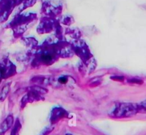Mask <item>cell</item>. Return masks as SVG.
Instances as JSON below:
<instances>
[{
	"mask_svg": "<svg viewBox=\"0 0 146 135\" xmlns=\"http://www.w3.org/2000/svg\"><path fill=\"white\" fill-rule=\"evenodd\" d=\"M56 29L57 28L55 29V25L54 24L53 22H50V21H44V22H41L37 27V32L40 34H42L50 33Z\"/></svg>",
	"mask_w": 146,
	"mask_h": 135,
	"instance_id": "obj_8",
	"label": "cell"
},
{
	"mask_svg": "<svg viewBox=\"0 0 146 135\" xmlns=\"http://www.w3.org/2000/svg\"><path fill=\"white\" fill-rule=\"evenodd\" d=\"M137 109L138 113L146 114V99L137 104Z\"/></svg>",
	"mask_w": 146,
	"mask_h": 135,
	"instance_id": "obj_14",
	"label": "cell"
},
{
	"mask_svg": "<svg viewBox=\"0 0 146 135\" xmlns=\"http://www.w3.org/2000/svg\"><path fill=\"white\" fill-rule=\"evenodd\" d=\"M14 123V118L12 115H9L0 125V135H4L7 131L9 130Z\"/></svg>",
	"mask_w": 146,
	"mask_h": 135,
	"instance_id": "obj_9",
	"label": "cell"
},
{
	"mask_svg": "<svg viewBox=\"0 0 146 135\" xmlns=\"http://www.w3.org/2000/svg\"><path fill=\"white\" fill-rule=\"evenodd\" d=\"M67 116H68V112L63 108L57 107H54L52 110L50 120L52 124H54Z\"/></svg>",
	"mask_w": 146,
	"mask_h": 135,
	"instance_id": "obj_7",
	"label": "cell"
},
{
	"mask_svg": "<svg viewBox=\"0 0 146 135\" xmlns=\"http://www.w3.org/2000/svg\"><path fill=\"white\" fill-rule=\"evenodd\" d=\"M53 46L59 57L68 58L72 57L75 54L71 44L67 43L64 41H58L57 43L53 44Z\"/></svg>",
	"mask_w": 146,
	"mask_h": 135,
	"instance_id": "obj_4",
	"label": "cell"
},
{
	"mask_svg": "<svg viewBox=\"0 0 146 135\" xmlns=\"http://www.w3.org/2000/svg\"><path fill=\"white\" fill-rule=\"evenodd\" d=\"M24 42H25V44H26L27 46H28V47H36V46H37V42H36V40H35L34 38H25V39H24Z\"/></svg>",
	"mask_w": 146,
	"mask_h": 135,
	"instance_id": "obj_12",
	"label": "cell"
},
{
	"mask_svg": "<svg viewBox=\"0 0 146 135\" xmlns=\"http://www.w3.org/2000/svg\"><path fill=\"white\" fill-rule=\"evenodd\" d=\"M128 81L130 83H135V84H143V81L140 79H129Z\"/></svg>",
	"mask_w": 146,
	"mask_h": 135,
	"instance_id": "obj_17",
	"label": "cell"
},
{
	"mask_svg": "<svg viewBox=\"0 0 146 135\" xmlns=\"http://www.w3.org/2000/svg\"><path fill=\"white\" fill-rule=\"evenodd\" d=\"M138 114L137 104L130 102H120L115 105L110 112V116L116 119L131 117Z\"/></svg>",
	"mask_w": 146,
	"mask_h": 135,
	"instance_id": "obj_2",
	"label": "cell"
},
{
	"mask_svg": "<svg viewBox=\"0 0 146 135\" xmlns=\"http://www.w3.org/2000/svg\"><path fill=\"white\" fill-rule=\"evenodd\" d=\"M2 79H3L2 78V77H1V74H0V84H1V82H2Z\"/></svg>",
	"mask_w": 146,
	"mask_h": 135,
	"instance_id": "obj_18",
	"label": "cell"
},
{
	"mask_svg": "<svg viewBox=\"0 0 146 135\" xmlns=\"http://www.w3.org/2000/svg\"><path fill=\"white\" fill-rule=\"evenodd\" d=\"M17 73V67L9 59L5 58L0 62V74L3 79L9 78Z\"/></svg>",
	"mask_w": 146,
	"mask_h": 135,
	"instance_id": "obj_5",
	"label": "cell"
},
{
	"mask_svg": "<svg viewBox=\"0 0 146 135\" xmlns=\"http://www.w3.org/2000/svg\"><path fill=\"white\" fill-rule=\"evenodd\" d=\"M21 128H22V124L19 119L16 121L15 125H14L13 128H12V132H11V135H19V131H20Z\"/></svg>",
	"mask_w": 146,
	"mask_h": 135,
	"instance_id": "obj_11",
	"label": "cell"
},
{
	"mask_svg": "<svg viewBox=\"0 0 146 135\" xmlns=\"http://www.w3.org/2000/svg\"><path fill=\"white\" fill-rule=\"evenodd\" d=\"M71 44L72 46L75 54H77L81 59L84 64H87L88 67L92 68L91 64H92V59L93 57H92L90 50L86 43L84 41L78 39L73 41L72 44Z\"/></svg>",
	"mask_w": 146,
	"mask_h": 135,
	"instance_id": "obj_3",
	"label": "cell"
},
{
	"mask_svg": "<svg viewBox=\"0 0 146 135\" xmlns=\"http://www.w3.org/2000/svg\"><path fill=\"white\" fill-rule=\"evenodd\" d=\"M42 95L38 92L36 90L33 88V87L30 88V91L25 96L23 97L22 101H21V105L25 107L27 103H32V102L40 101L41 99Z\"/></svg>",
	"mask_w": 146,
	"mask_h": 135,
	"instance_id": "obj_6",
	"label": "cell"
},
{
	"mask_svg": "<svg viewBox=\"0 0 146 135\" xmlns=\"http://www.w3.org/2000/svg\"><path fill=\"white\" fill-rule=\"evenodd\" d=\"M67 135H70V134H67Z\"/></svg>",
	"mask_w": 146,
	"mask_h": 135,
	"instance_id": "obj_19",
	"label": "cell"
},
{
	"mask_svg": "<svg viewBox=\"0 0 146 135\" xmlns=\"http://www.w3.org/2000/svg\"><path fill=\"white\" fill-rule=\"evenodd\" d=\"M69 78L68 76H61L58 77L57 81L60 84H66L69 82Z\"/></svg>",
	"mask_w": 146,
	"mask_h": 135,
	"instance_id": "obj_15",
	"label": "cell"
},
{
	"mask_svg": "<svg viewBox=\"0 0 146 135\" xmlns=\"http://www.w3.org/2000/svg\"><path fill=\"white\" fill-rule=\"evenodd\" d=\"M67 34L75 39H80V32L78 29H69L67 31Z\"/></svg>",
	"mask_w": 146,
	"mask_h": 135,
	"instance_id": "obj_13",
	"label": "cell"
},
{
	"mask_svg": "<svg viewBox=\"0 0 146 135\" xmlns=\"http://www.w3.org/2000/svg\"><path fill=\"white\" fill-rule=\"evenodd\" d=\"M110 79L115 81H124L125 77L123 76H120V75H115V76H112L110 77Z\"/></svg>",
	"mask_w": 146,
	"mask_h": 135,
	"instance_id": "obj_16",
	"label": "cell"
},
{
	"mask_svg": "<svg viewBox=\"0 0 146 135\" xmlns=\"http://www.w3.org/2000/svg\"><path fill=\"white\" fill-rule=\"evenodd\" d=\"M58 57L53 44H50L36 51L34 62L37 65L48 66L52 64Z\"/></svg>",
	"mask_w": 146,
	"mask_h": 135,
	"instance_id": "obj_1",
	"label": "cell"
},
{
	"mask_svg": "<svg viewBox=\"0 0 146 135\" xmlns=\"http://www.w3.org/2000/svg\"><path fill=\"white\" fill-rule=\"evenodd\" d=\"M10 91V84H7L2 87L1 92H0V101L3 102L6 99L7 97L9 95V92Z\"/></svg>",
	"mask_w": 146,
	"mask_h": 135,
	"instance_id": "obj_10",
	"label": "cell"
}]
</instances>
